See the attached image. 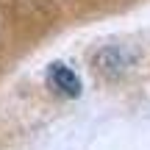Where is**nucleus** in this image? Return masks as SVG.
<instances>
[{
	"mask_svg": "<svg viewBox=\"0 0 150 150\" xmlns=\"http://www.w3.org/2000/svg\"><path fill=\"white\" fill-rule=\"evenodd\" d=\"M50 83H53L61 95H70V97L81 95V78L67 64H50Z\"/></svg>",
	"mask_w": 150,
	"mask_h": 150,
	"instance_id": "1",
	"label": "nucleus"
},
{
	"mask_svg": "<svg viewBox=\"0 0 150 150\" xmlns=\"http://www.w3.org/2000/svg\"><path fill=\"white\" fill-rule=\"evenodd\" d=\"M128 64H131L128 53L120 50V47H106V50L97 53V70L106 72V75H120V72H125V70H128Z\"/></svg>",
	"mask_w": 150,
	"mask_h": 150,
	"instance_id": "2",
	"label": "nucleus"
}]
</instances>
